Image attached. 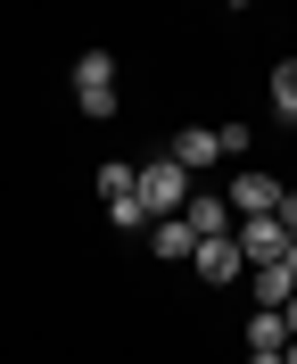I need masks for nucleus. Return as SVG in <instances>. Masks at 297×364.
Wrapping results in <instances>:
<instances>
[{
    "label": "nucleus",
    "mask_w": 297,
    "mask_h": 364,
    "mask_svg": "<svg viewBox=\"0 0 297 364\" xmlns=\"http://www.w3.org/2000/svg\"><path fill=\"white\" fill-rule=\"evenodd\" d=\"M190 273L215 282V290H231V282H248V257H240V240H198L190 249Z\"/></svg>",
    "instance_id": "obj_4"
},
{
    "label": "nucleus",
    "mask_w": 297,
    "mask_h": 364,
    "mask_svg": "<svg viewBox=\"0 0 297 364\" xmlns=\"http://www.w3.org/2000/svg\"><path fill=\"white\" fill-rule=\"evenodd\" d=\"M99 199H108V207L140 199V191H133V166H124V158H108V166H99Z\"/></svg>",
    "instance_id": "obj_10"
},
{
    "label": "nucleus",
    "mask_w": 297,
    "mask_h": 364,
    "mask_svg": "<svg viewBox=\"0 0 297 364\" xmlns=\"http://www.w3.org/2000/svg\"><path fill=\"white\" fill-rule=\"evenodd\" d=\"M133 191H140V207H149V224H165V215H182V207H190L198 182H190L174 158H149V166H133Z\"/></svg>",
    "instance_id": "obj_1"
},
{
    "label": "nucleus",
    "mask_w": 297,
    "mask_h": 364,
    "mask_svg": "<svg viewBox=\"0 0 297 364\" xmlns=\"http://www.w3.org/2000/svg\"><path fill=\"white\" fill-rule=\"evenodd\" d=\"M231 240H240L248 273H256V265H281V249H289V232H281L273 215H240V224H231Z\"/></svg>",
    "instance_id": "obj_3"
},
{
    "label": "nucleus",
    "mask_w": 297,
    "mask_h": 364,
    "mask_svg": "<svg viewBox=\"0 0 297 364\" xmlns=\"http://www.w3.org/2000/svg\"><path fill=\"white\" fill-rule=\"evenodd\" d=\"M149 249H157L165 265H190V249H198V232H190L182 215H165V224H149Z\"/></svg>",
    "instance_id": "obj_8"
},
{
    "label": "nucleus",
    "mask_w": 297,
    "mask_h": 364,
    "mask_svg": "<svg viewBox=\"0 0 297 364\" xmlns=\"http://www.w3.org/2000/svg\"><path fill=\"white\" fill-rule=\"evenodd\" d=\"M182 224L198 232V240H231V224H240V215H231L223 191H206V182H198V191H190V207H182Z\"/></svg>",
    "instance_id": "obj_5"
},
{
    "label": "nucleus",
    "mask_w": 297,
    "mask_h": 364,
    "mask_svg": "<svg viewBox=\"0 0 297 364\" xmlns=\"http://www.w3.org/2000/svg\"><path fill=\"white\" fill-rule=\"evenodd\" d=\"M248 364H281V348H248Z\"/></svg>",
    "instance_id": "obj_15"
},
{
    "label": "nucleus",
    "mask_w": 297,
    "mask_h": 364,
    "mask_svg": "<svg viewBox=\"0 0 297 364\" xmlns=\"http://www.w3.org/2000/svg\"><path fill=\"white\" fill-rule=\"evenodd\" d=\"M165 158H174V166H182L190 182H198L206 166H223V149H215V133H206V124H182V133L165 141Z\"/></svg>",
    "instance_id": "obj_6"
},
{
    "label": "nucleus",
    "mask_w": 297,
    "mask_h": 364,
    "mask_svg": "<svg viewBox=\"0 0 297 364\" xmlns=\"http://www.w3.org/2000/svg\"><path fill=\"white\" fill-rule=\"evenodd\" d=\"M248 290H256V306H273V315H281V306L297 298V273H289V265H256Z\"/></svg>",
    "instance_id": "obj_9"
},
{
    "label": "nucleus",
    "mask_w": 297,
    "mask_h": 364,
    "mask_svg": "<svg viewBox=\"0 0 297 364\" xmlns=\"http://www.w3.org/2000/svg\"><path fill=\"white\" fill-rule=\"evenodd\" d=\"M248 348H289V323H281L273 306H256L248 315Z\"/></svg>",
    "instance_id": "obj_11"
},
{
    "label": "nucleus",
    "mask_w": 297,
    "mask_h": 364,
    "mask_svg": "<svg viewBox=\"0 0 297 364\" xmlns=\"http://www.w3.org/2000/svg\"><path fill=\"white\" fill-rule=\"evenodd\" d=\"M273 108L297 116V58H281V67H273Z\"/></svg>",
    "instance_id": "obj_12"
},
{
    "label": "nucleus",
    "mask_w": 297,
    "mask_h": 364,
    "mask_svg": "<svg viewBox=\"0 0 297 364\" xmlns=\"http://www.w3.org/2000/svg\"><path fill=\"white\" fill-rule=\"evenodd\" d=\"M108 224H116V232H140V224H149V207H140V199H124V207H108Z\"/></svg>",
    "instance_id": "obj_13"
},
{
    "label": "nucleus",
    "mask_w": 297,
    "mask_h": 364,
    "mask_svg": "<svg viewBox=\"0 0 297 364\" xmlns=\"http://www.w3.org/2000/svg\"><path fill=\"white\" fill-rule=\"evenodd\" d=\"M231 215H273V199H281V182L273 174H256V166H240V174H231Z\"/></svg>",
    "instance_id": "obj_7"
},
{
    "label": "nucleus",
    "mask_w": 297,
    "mask_h": 364,
    "mask_svg": "<svg viewBox=\"0 0 297 364\" xmlns=\"http://www.w3.org/2000/svg\"><path fill=\"white\" fill-rule=\"evenodd\" d=\"M74 100H83V116H116V58L108 50L74 58Z\"/></svg>",
    "instance_id": "obj_2"
},
{
    "label": "nucleus",
    "mask_w": 297,
    "mask_h": 364,
    "mask_svg": "<svg viewBox=\"0 0 297 364\" xmlns=\"http://www.w3.org/2000/svg\"><path fill=\"white\" fill-rule=\"evenodd\" d=\"M281 265H289V273H297V240H289V249H281Z\"/></svg>",
    "instance_id": "obj_17"
},
{
    "label": "nucleus",
    "mask_w": 297,
    "mask_h": 364,
    "mask_svg": "<svg viewBox=\"0 0 297 364\" xmlns=\"http://www.w3.org/2000/svg\"><path fill=\"white\" fill-rule=\"evenodd\" d=\"M281 323H289V340H297V298H289V306H281Z\"/></svg>",
    "instance_id": "obj_16"
},
{
    "label": "nucleus",
    "mask_w": 297,
    "mask_h": 364,
    "mask_svg": "<svg viewBox=\"0 0 297 364\" xmlns=\"http://www.w3.org/2000/svg\"><path fill=\"white\" fill-rule=\"evenodd\" d=\"M273 224H281V232L297 240V191H281V199H273Z\"/></svg>",
    "instance_id": "obj_14"
},
{
    "label": "nucleus",
    "mask_w": 297,
    "mask_h": 364,
    "mask_svg": "<svg viewBox=\"0 0 297 364\" xmlns=\"http://www.w3.org/2000/svg\"><path fill=\"white\" fill-rule=\"evenodd\" d=\"M281 364H297V340H289V348H281Z\"/></svg>",
    "instance_id": "obj_18"
}]
</instances>
